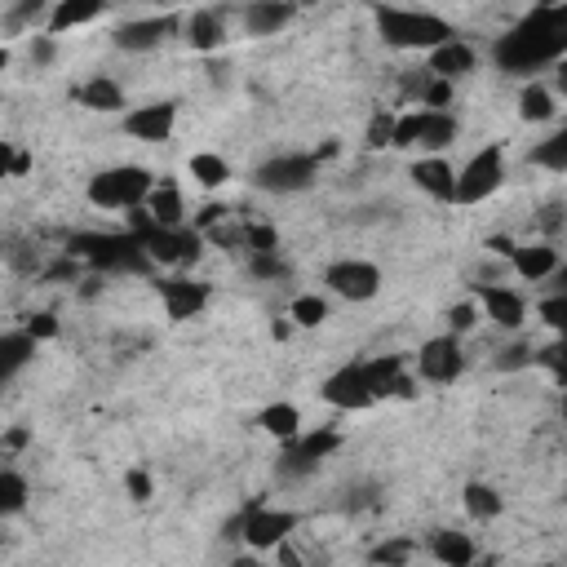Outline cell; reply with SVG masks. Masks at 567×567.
<instances>
[{"label":"cell","mask_w":567,"mask_h":567,"mask_svg":"<svg viewBox=\"0 0 567 567\" xmlns=\"http://www.w3.org/2000/svg\"><path fill=\"white\" fill-rule=\"evenodd\" d=\"M563 54H567V5L532 9V14L519 18V23L497 40V49H492V58H497L505 71H519V76H528V71L545 67V63H559Z\"/></svg>","instance_id":"1"},{"label":"cell","mask_w":567,"mask_h":567,"mask_svg":"<svg viewBox=\"0 0 567 567\" xmlns=\"http://www.w3.org/2000/svg\"><path fill=\"white\" fill-rule=\"evenodd\" d=\"M373 18H377L381 40H386L390 49H430V54H435L439 45L457 40L439 14H421V9H386L381 5Z\"/></svg>","instance_id":"2"},{"label":"cell","mask_w":567,"mask_h":567,"mask_svg":"<svg viewBox=\"0 0 567 567\" xmlns=\"http://www.w3.org/2000/svg\"><path fill=\"white\" fill-rule=\"evenodd\" d=\"M71 257H85L98 271H147V244L138 235H102V231H80L67 240Z\"/></svg>","instance_id":"3"},{"label":"cell","mask_w":567,"mask_h":567,"mask_svg":"<svg viewBox=\"0 0 567 567\" xmlns=\"http://www.w3.org/2000/svg\"><path fill=\"white\" fill-rule=\"evenodd\" d=\"M156 173L138 169V164H120V169H107L98 173L94 182H89V204H98V209H142V204L151 200V191H156Z\"/></svg>","instance_id":"4"},{"label":"cell","mask_w":567,"mask_h":567,"mask_svg":"<svg viewBox=\"0 0 567 567\" xmlns=\"http://www.w3.org/2000/svg\"><path fill=\"white\" fill-rule=\"evenodd\" d=\"M293 528H297L293 510H266V501H253L244 505L240 519L226 523V536H244L253 550H271V545H284Z\"/></svg>","instance_id":"5"},{"label":"cell","mask_w":567,"mask_h":567,"mask_svg":"<svg viewBox=\"0 0 567 567\" xmlns=\"http://www.w3.org/2000/svg\"><path fill=\"white\" fill-rule=\"evenodd\" d=\"M505 182V151L501 147H483L466 169L457 173V195L452 204H483L488 195H497Z\"/></svg>","instance_id":"6"},{"label":"cell","mask_w":567,"mask_h":567,"mask_svg":"<svg viewBox=\"0 0 567 567\" xmlns=\"http://www.w3.org/2000/svg\"><path fill=\"white\" fill-rule=\"evenodd\" d=\"M315 173H319L315 156H275V160H266L262 169L253 173V187L271 191V195H293V191L311 187Z\"/></svg>","instance_id":"7"},{"label":"cell","mask_w":567,"mask_h":567,"mask_svg":"<svg viewBox=\"0 0 567 567\" xmlns=\"http://www.w3.org/2000/svg\"><path fill=\"white\" fill-rule=\"evenodd\" d=\"M342 448V435L337 430H311V435H297V439H288L284 443V461H280V470H284V479H302V474H311L324 457H333V452Z\"/></svg>","instance_id":"8"},{"label":"cell","mask_w":567,"mask_h":567,"mask_svg":"<svg viewBox=\"0 0 567 567\" xmlns=\"http://www.w3.org/2000/svg\"><path fill=\"white\" fill-rule=\"evenodd\" d=\"M319 395H324V404H333V408H342V412H359V408L377 404L373 386H368L364 364H346V368H337V373L328 377L324 386H319Z\"/></svg>","instance_id":"9"},{"label":"cell","mask_w":567,"mask_h":567,"mask_svg":"<svg viewBox=\"0 0 567 567\" xmlns=\"http://www.w3.org/2000/svg\"><path fill=\"white\" fill-rule=\"evenodd\" d=\"M324 284L346 302H368L381 293V271L373 262H333L324 275Z\"/></svg>","instance_id":"10"},{"label":"cell","mask_w":567,"mask_h":567,"mask_svg":"<svg viewBox=\"0 0 567 567\" xmlns=\"http://www.w3.org/2000/svg\"><path fill=\"white\" fill-rule=\"evenodd\" d=\"M147 257L156 266H195L200 262V235L187 231V226H178V231H151L147 240Z\"/></svg>","instance_id":"11"},{"label":"cell","mask_w":567,"mask_h":567,"mask_svg":"<svg viewBox=\"0 0 567 567\" xmlns=\"http://www.w3.org/2000/svg\"><path fill=\"white\" fill-rule=\"evenodd\" d=\"M417 368H421V377H426V381H439V386L457 381L461 368H466L461 342H457V337H430V342L421 346V355H417Z\"/></svg>","instance_id":"12"},{"label":"cell","mask_w":567,"mask_h":567,"mask_svg":"<svg viewBox=\"0 0 567 567\" xmlns=\"http://www.w3.org/2000/svg\"><path fill=\"white\" fill-rule=\"evenodd\" d=\"M173 125H178V107L173 102H151V107H138L125 116V133L142 142H169Z\"/></svg>","instance_id":"13"},{"label":"cell","mask_w":567,"mask_h":567,"mask_svg":"<svg viewBox=\"0 0 567 567\" xmlns=\"http://www.w3.org/2000/svg\"><path fill=\"white\" fill-rule=\"evenodd\" d=\"M169 32H178V18H173V14H164V18H138V23L116 27V45L125 49V54H147V49H156Z\"/></svg>","instance_id":"14"},{"label":"cell","mask_w":567,"mask_h":567,"mask_svg":"<svg viewBox=\"0 0 567 567\" xmlns=\"http://www.w3.org/2000/svg\"><path fill=\"white\" fill-rule=\"evenodd\" d=\"M160 297L169 319H191L209 306V288L200 280H160Z\"/></svg>","instance_id":"15"},{"label":"cell","mask_w":567,"mask_h":567,"mask_svg":"<svg viewBox=\"0 0 567 567\" xmlns=\"http://www.w3.org/2000/svg\"><path fill=\"white\" fill-rule=\"evenodd\" d=\"M364 373H368V386H373V395L377 399H412L417 390H412V381L404 377V364H399L395 355H381L373 359V364H364Z\"/></svg>","instance_id":"16"},{"label":"cell","mask_w":567,"mask_h":567,"mask_svg":"<svg viewBox=\"0 0 567 567\" xmlns=\"http://www.w3.org/2000/svg\"><path fill=\"white\" fill-rule=\"evenodd\" d=\"M430 76L435 80H461V76H470L474 71V49L466 45V40H448V45H439L435 54H430Z\"/></svg>","instance_id":"17"},{"label":"cell","mask_w":567,"mask_h":567,"mask_svg":"<svg viewBox=\"0 0 567 567\" xmlns=\"http://www.w3.org/2000/svg\"><path fill=\"white\" fill-rule=\"evenodd\" d=\"M412 182H417L426 195H435V200H452V195H457V173H452V164L439 160V156L412 164Z\"/></svg>","instance_id":"18"},{"label":"cell","mask_w":567,"mask_h":567,"mask_svg":"<svg viewBox=\"0 0 567 567\" xmlns=\"http://www.w3.org/2000/svg\"><path fill=\"white\" fill-rule=\"evenodd\" d=\"M32 355H36V337L27 333V328H23V333H5V337H0V381H14L27 364H32Z\"/></svg>","instance_id":"19"},{"label":"cell","mask_w":567,"mask_h":567,"mask_svg":"<svg viewBox=\"0 0 567 567\" xmlns=\"http://www.w3.org/2000/svg\"><path fill=\"white\" fill-rule=\"evenodd\" d=\"M147 213L156 218L160 231H178L182 213H187V200H182V191L173 187V182H160V187L151 191V200H147Z\"/></svg>","instance_id":"20"},{"label":"cell","mask_w":567,"mask_h":567,"mask_svg":"<svg viewBox=\"0 0 567 567\" xmlns=\"http://www.w3.org/2000/svg\"><path fill=\"white\" fill-rule=\"evenodd\" d=\"M288 23H293V5H280V0H257V5L244 9V27L253 36H271Z\"/></svg>","instance_id":"21"},{"label":"cell","mask_w":567,"mask_h":567,"mask_svg":"<svg viewBox=\"0 0 567 567\" xmlns=\"http://www.w3.org/2000/svg\"><path fill=\"white\" fill-rule=\"evenodd\" d=\"M483 311H488V319H497L501 328H519L523 324V297L510 293V288H483Z\"/></svg>","instance_id":"22"},{"label":"cell","mask_w":567,"mask_h":567,"mask_svg":"<svg viewBox=\"0 0 567 567\" xmlns=\"http://www.w3.org/2000/svg\"><path fill=\"white\" fill-rule=\"evenodd\" d=\"M187 36H191V45L200 49V54H213V49H218L222 40H226L222 14H213V9H195L191 23H187Z\"/></svg>","instance_id":"23"},{"label":"cell","mask_w":567,"mask_h":567,"mask_svg":"<svg viewBox=\"0 0 567 567\" xmlns=\"http://www.w3.org/2000/svg\"><path fill=\"white\" fill-rule=\"evenodd\" d=\"M71 98H76L80 107H89V111H120V107H125L120 85H116V80H107V76H94L89 85H80Z\"/></svg>","instance_id":"24"},{"label":"cell","mask_w":567,"mask_h":567,"mask_svg":"<svg viewBox=\"0 0 567 567\" xmlns=\"http://www.w3.org/2000/svg\"><path fill=\"white\" fill-rule=\"evenodd\" d=\"M257 426L266 430L271 439H297L302 435V412H297V404H271V408H262V417H257Z\"/></svg>","instance_id":"25"},{"label":"cell","mask_w":567,"mask_h":567,"mask_svg":"<svg viewBox=\"0 0 567 567\" xmlns=\"http://www.w3.org/2000/svg\"><path fill=\"white\" fill-rule=\"evenodd\" d=\"M430 550H435V559H439L443 567H470V563H474V545H470L466 532L443 528V532H435Z\"/></svg>","instance_id":"26"},{"label":"cell","mask_w":567,"mask_h":567,"mask_svg":"<svg viewBox=\"0 0 567 567\" xmlns=\"http://www.w3.org/2000/svg\"><path fill=\"white\" fill-rule=\"evenodd\" d=\"M98 14H102V5H94V0H63V5L49 9V36L67 32V27H85V23H94Z\"/></svg>","instance_id":"27"},{"label":"cell","mask_w":567,"mask_h":567,"mask_svg":"<svg viewBox=\"0 0 567 567\" xmlns=\"http://www.w3.org/2000/svg\"><path fill=\"white\" fill-rule=\"evenodd\" d=\"M514 271H519L523 280H545V275L559 271V257H554V249H545V244L514 249Z\"/></svg>","instance_id":"28"},{"label":"cell","mask_w":567,"mask_h":567,"mask_svg":"<svg viewBox=\"0 0 567 567\" xmlns=\"http://www.w3.org/2000/svg\"><path fill=\"white\" fill-rule=\"evenodd\" d=\"M452 138H457V120H452L448 111H421V142L417 147L443 151Z\"/></svg>","instance_id":"29"},{"label":"cell","mask_w":567,"mask_h":567,"mask_svg":"<svg viewBox=\"0 0 567 567\" xmlns=\"http://www.w3.org/2000/svg\"><path fill=\"white\" fill-rule=\"evenodd\" d=\"M461 501H466V510L474 519H497L501 514V497H497V488H488V483H466Z\"/></svg>","instance_id":"30"},{"label":"cell","mask_w":567,"mask_h":567,"mask_svg":"<svg viewBox=\"0 0 567 567\" xmlns=\"http://www.w3.org/2000/svg\"><path fill=\"white\" fill-rule=\"evenodd\" d=\"M191 178L200 182V187H222V182H231V164L222 156H191Z\"/></svg>","instance_id":"31"},{"label":"cell","mask_w":567,"mask_h":567,"mask_svg":"<svg viewBox=\"0 0 567 567\" xmlns=\"http://www.w3.org/2000/svg\"><path fill=\"white\" fill-rule=\"evenodd\" d=\"M27 505V479L18 470H0V514H18Z\"/></svg>","instance_id":"32"},{"label":"cell","mask_w":567,"mask_h":567,"mask_svg":"<svg viewBox=\"0 0 567 567\" xmlns=\"http://www.w3.org/2000/svg\"><path fill=\"white\" fill-rule=\"evenodd\" d=\"M532 164H541V169H554V173H567V129H559L554 138H545L541 147L532 151Z\"/></svg>","instance_id":"33"},{"label":"cell","mask_w":567,"mask_h":567,"mask_svg":"<svg viewBox=\"0 0 567 567\" xmlns=\"http://www.w3.org/2000/svg\"><path fill=\"white\" fill-rule=\"evenodd\" d=\"M519 116L523 120H536V125H541V120H550L554 116V98H550V89H541V85H528L519 94Z\"/></svg>","instance_id":"34"},{"label":"cell","mask_w":567,"mask_h":567,"mask_svg":"<svg viewBox=\"0 0 567 567\" xmlns=\"http://www.w3.org/2000/svg\"><path fill=\"white\" fill-rule=\"evenodd\" d=\"M40 18H45V5H40V0H23V5H14V9H5V14H0V27H5L9 36H18L23 27L40 23Z\"/></svg>","instance_id":"35"},{"label":"cell","mask_w":567,"mask_h":567,"mask_svg":"<svg viewBox=\"0 0 567 567\" xmlns=\"http://www.w3.org/2000/svg\"><path fill=\"white\" fill-rule=\"evenodd\" d=\"M288 315H293L302 328H319L328 319V302L324 297H315V293H302V297H293V311Z\"/></svg>","instance_id":"36"},{"label":"cell","mask_w":567,"mask_h":567,"mask_svg":"<svg viewBox=\"0 0 567 567\" xmlns=\"http://www.w3.org/2000/svg\"><path fill=\"white\" fill-rule=\"evenodd\" d=\"M536 364L559 381V386H567V337H559V342L545 346V350H536Z\"/></svg>","instance_id":"37"},{"label":"cell","mask_w":567,"mask_h":567,"mask_svg":"<svg viewBox=\"0 0 567 567\" xmlns=\"http://www.w3.org/2000/svg\"><path fill=\"white\" fill-rule=\"evenodd\" d=\"M408 559H412V541H386L368 554L373 567H408Z\"/></svg>","instance_id":"38"},{"label":"cell","mask_w":567,"mask_h":567,"mask_svg":"<svg viewBox=\"0 0 567 567\" xmlns=\"http://www.w3.org/2000/svg\"><path fill=\"white\" fill-rule=\"evenodd\" d=\"M536 315H541L559 337H567V297H563V293H550V297H545V302L536 306Z\"/></svg>","instance_id":"39"},{"label":"cell","mask_w":567,"mask_h":567,"mask_svg":"<svg viewBox=\"0 0 567 567\" xmlns=\"http://www.w3.org/2000/svg\"><path fill=\"white\" fill-rule=\"evenodd\" d=\"M244 244H249V257H266V253L280 249L271 226H244Z\"/></svg>","instance_id":"40"},{"label":"cell","mask_w":567,"mask_h":567,"mask_svg":"<svg viewBox=\"0 0 567 567\" xmlns=\"http://www.w3.org/2000/svg\"><path fill=\"white\" fill-rule=\"evenodd\" d=\"M528 364H536V350L523 346V342H514L510 350L497 355V373H519V368H528Z\"/></svg>","instance_id":"41"},{"label":"cell","mask_w":567,"mask_h":567,"mask_svg":"<svg viewBox=\"0 0 567 567\" xmlns=\"http://www.w3.org/2000/svg\"><path fill=\"white\" fill-rule=\"evenodd\" d=\"M421 142V111H412V116H399L395 120V138H390V147H417Z\"/></svg>","instance_id":"42"},{"label":"cell","mask_w":567,"mask_h":567,"mask_svg":"<svg viewBox=\"0 0 567 567\" xmlns=\"http://www.w3.org/2000/svg\"><path fill=\"white\" fill-rule=\"evenodd\" d=\"M395 120L399 116H390V111H377L373 125H368V147H373V151L390 147V138H395Z\"/></svg>","instance_id":"43"},{"label":"cell","mask_w":567,"mask_h":567,"mask_svg":"<svg viewBox=\"0 0 567 567\" xmlns=\"http://www.w3.org/2000/svg\"><path fill=\"white\" fill-rule=\"evenodd\" d=\"M249 271L257 275V280H284L288 262H284L280 253H266V257H249Z\"/></svg>","instance_id":"44"},{"label":"cell","mask_w":567,"mask_h":567,"mask_svg":"<svg viewBox=\"0 0 567 567\" xmlns=\"http://www.w3.org/2000/svg\"><path fill=\"white\" fill-rule=\"evenodd\" d=\"M0 169H5V178H23V173L32 169V156L18 151L14 142H5V147H0Z\"/></svg>","instance_id":"45"},{"label":"cell","mask_w":567,"mask_h":567,"mask_svg":"<svg viewBox=\"0 0 567 567\" xmlns=\"http://www.w3.org/2000/svg\"><path fill=\"white\" fill-rule=\"evenodd\" d=\"M421 102H426L430 111H443V107L452 102V85H448V80H435V76H430V85H426V94H421Z\"/></svg>","instance_id":"46"},{"label":"cell","mask_w":567,"mask_h":567,"mask_svg":"<svg viewBox=\"0 0 567 567\" xmlns=\"http://www.w3.org/2000/svg\"><path fill=\"white\" fill-rule=\"evenodd\" d=\"M125 488H129V497H133V501H151L156 483H151V474H147V470H129V474H125Z\"/></svg>","instance_id":"47"},{"label":"cell","mask_w":567,"mask_h":567,"mask_svg":"<svg viewBox=\"0 0 567 567\" xmlns=\"http://www.w3.org/2000/svg\"><path fill=\"white\" fill-rule=\"evenodd\" d=\"M448 324H452V333H470V328L479 324V311H474V302L452 306V311H448Z\"/></svg>","instance_id":"48"},{"label":"cell","mask_w":567,"mask_h":567,"mask_svg":"<svg viewBox=\"0 0 567 567\" xmlns=\"http://www.w3.org/2000/svg\"><path fill=\"white\" fill-rule=\"evenodd\" d=\"M27 54H32V63L36 67H49L58 58V45H54V36H36L32 40V49H27Z\"/></svg>","instance_id":"49"},{"label":"cell","mask_w":567,"mask_h":567,"mask_svg":"<svg viewBox=\"0 0 567 567\" xmlns=\"http://www.w3.org/2000/svg\"><path fill=\"white\" fill-rule=\"evenodd\" d=\"M27 333H32L36 342H45V337H58V315H49V311L32 315V324H27Z\"/></svg>","instance_id":"50"},{"label":"cell","mask_w":567,"mask_h":567,"mask_svg":"<svg viewBox=\"0 0 567 567\" xmlns=\"http://www.w3.org/2000/svg\"><path fill=\"white\" fill-rule=\"evenodd\" d=\"M275 550H280V563H275V567H306V563H302V554H297L288 541H284V545H275Z\"/></svg>","instance_id":"51"},{"label":"cell","mask_w":567,"mask_h":567,"mask_svg":"<svg viewBox=\"0 0 567 567\" xmlns=\"http://www.w3.org/2000/svg\"><path fill=\"white\" fill-rule=\"evenodd\" d=\"M222 218H226L222 204H209V209H200V226H213V222H222Z\"/></svg>","instance_id":"52"},{"label":"cell","mask_w":567,"mask_h":567,"mask_svg":"<svg viewBox=\"0 0 567 567\" xmlns=\"http://www.w3.org/2000/svg\"><path fill=\"white\" fill-rule=\"evenodd\" d=\"M488 249H492V253H510V257H514V240H510V235H492Z\"/></svg>","instance_id":"53"},{"label":"cell","mask_w":567,"mask_h":567,"mask_svg":"<svg viewBox=\"0 0 567 567\" xmlns=\"http://www.w3.org/2000/svg\"><path fill=\"white\" fill-rule=\"evenodd\" d=\"M550 284H554V293H563V297H567V266H559V271L550 275Z\"/></svg>","instance_id":"54"},{"label":"cell","mask_w":567,"mask_h":567,"mask_svg":"<svg viewBox=\"0 0 567 567\" xmlns=\"http://www.w3.org/2000/svg\"><path fill=\"white\" fill-rule=\"evenodd\" d=\"M23 443H27V430H9V435H5V448H9V452L23 448Z\"/></svg>","instance_id":"55"},{"label":"cell","mask_w":567,"mask_h":567,"mask_svg":"<svg viewBox=\"0 0 567 567\" xmlns=\"http://www.w3.org/2000/svg\"><path fill=\"white\" fill-rule=\"evenodd\" d=\"M337 151H342V147H337V142H324V147H319V151H315V160H333V156H337Z\"/></svg>","instance_id":"56"},{"label":"cell","mask_w":567,"mask_h":567,"mask_svg":"<svg viewBox=\"0 0 567 567\" xmlns=\"http://www.w3.org/2000/svg\"><path fill=\"white\" fill-rule=\"evenodd\" d=\"M231 567H262V563H257V559H253V554H240V559H235Z\"/></svg>","instance_id":"57"},{"label":"cell","mask_w":567,"mask_h":567,"mask_svg":"<svg viewBox=\"0 0 567 567\" xmlns=\"http://www.w3.org/2000/svg\"><path fill=\"white\" fill-rule=\"evenodd\" d=\"M559 85H563V94H567V58L559 63Z\"/></svg>","instance_id":"58"}]
</instances>
